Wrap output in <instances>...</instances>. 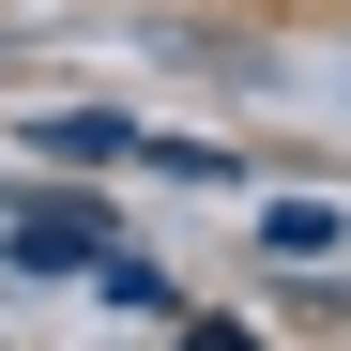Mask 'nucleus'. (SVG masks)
<instances>
[{"mask_svg": "<svg viewBox=\"0 0 351 351\" xmlns=\"http://www.w3.org/2000/svg\"><path fill=\"white\" fill-rule=\"evenodd\" d=\"M0 245H31V260H92V245H107V214H77V199H31V214H0Z\"/></svg>", "mask_w": 351, "mask_h": 351, "instance_id": "obj_1", "label": "nucleus"}]
</instances>
